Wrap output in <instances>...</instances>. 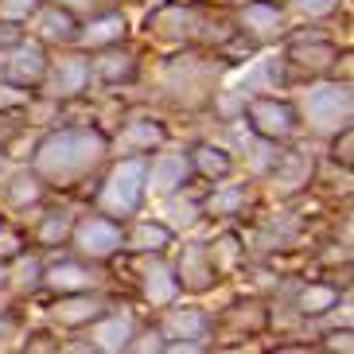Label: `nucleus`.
Returning <instances> with one entry per match:
<instances>
[{
	"label": "nucleus",
	"instance_id": "nucleus-30",
	"mask_svg": "<svg viewBox=\"0 0 354 354\" xmlns=\"http://www.w3.org/2000/svg\"><path fill=\"white\" fill-rule=\"evenodd\" d=\"M272 160H277V152H272V145H265V140H261V145L253 148V171H265V167H269Z\"/></svg>",
	"mask_w": 354,
	"mask_h": 354
},
{
	"label": "nucleus",
	"instance_id": "nucleus-23",
	"mask_svg": "<svg viewBox=\"0 0 354 354\" xmlns=\"http://www.w3.org/2000/svg\"><path fill=\"white\" fill-rule=\"evenodd\" d=\"M335 304V288H323V284H312V288H304V296H300V308L304 312H327Z\"/></svg>",
	"mask_w": 354,
	"mask_h": 354
},
{
	"label": "nucleus",
	"instance_id": "nucleus-29",
	"mask_svg": "<svg viewBox=\"0 0 354 354\" xmlns=\"http://www.w3.org/2000/svg\"><path fill=\"white\" fill-rule=\"evenodd\" d=\"M66 230H71V222H66V214H55V218H51L47 226L39 230V238H43V241H63V238H66Z\"/></svg>",
	"mask_w": 354,
	"mask_h": 354
},
{
	"label": "nucleus",
	"instance_id": "nucleus-11",
	"mask_svg": "<svg viewBox=\"0 0 354 354\" xmlns=\"http://www.w3.org/2000/svg\"><path fill=\"white\" fill-rule=\"evenodd\" d=\"M125 35V20L121 16H102V20H94L90 28H86L82 43L86 47H105V43H113Z\"/></svg>",
	"mask_w": 354,
	"mask_h": 354
},
{
	"label": "nucleus",
	"instance_id": "nucleus-25",
	"mask_svg": "<svg viewBox=\"0 0 354 354\" xmlns=\"http://www.w3.org/2000/svg\"><path fill=\"white\" fill-rule=\"evenodd\" d=\"M241 203H245V187H226L210 198V210H214V214H234Z\"/></svg>",
	"mask_w": 354,
	"mask_h": 354
},
{
	"label": "nucleus",
	"instance_id": "nucleus-8",
	"mask_svg": "<svg viewBox=\"0 0 354 354\" xmlns=\"http://www.w3.org/2000/svg\"><path fill=\"white\" fill-rule=\"evenodd\" d=\"M43 51L35 47V43H20L16 51H12V59H8V74L16 78V82H35L43 74Z\"/></svg>",
	"mask_w": 354,
	"mask_h": 354
},
{
	"label": "nucleus",
	"instance_id": "nucleus-27",
	"mask_svg": "<svg viewBox=\"0 0 354 354\" xmlns=\"http://www.w3.org/2000/svg\"><path fill=\"white\" fill-rule=\"evenodd\" d=\"M12 198H16V203H35V198H39V183H35L32 176H16L12 179Z\"/></svg>",
	"mask_w": 354,
	"mask_h": 354
},
{
	"label": "nucleus",
	"instance_id": "nucleus-24",
	"mask_svg": "<svg viewBox=\"0 0 354 354\" xmlns=\"http://www.w3.org/2000/svg\"><path fill=\"white\" fill-rule=\"evenodd\" d=\"M198 167H203V171H207V176H226L230 171V156L226 152H222V148H198Z\"/></svg>",
	"mask_w": 354,
	"mask_h": 354
},
{
	"label": "nucleus",
	"instance_id": "nucleus-13",
	"mask_svg": "<svg viewBox=\"0 0 354 354\" xmlns=\"http://www.w3.org/2000/svg\"><path fill=\"white\" fill-rule=\"evenodd\" d=\"M167 331L171 335H183L191 343H203L207 339V315L203 312H176L167 319Z\"/></svg>",
	"mask_w": 354,
	"mask_h": 354
},
{
	"label": "nucleus",
	"instance_id": "nucleus-20",
	"mask_svg": "<svg viewBox=\"0 0 354 354\" xmlns=\"http://www.w3.org/2000/svg\"><path fill=\"white\" fill-rule=\"evenodd\" d=\"M167 238H171V230H167L164 222H145V226L133 234V245L136 250H145V253H152V250H164Z\"/></svg>",
	"mask_w": 354,
	"mask_h": 354
},
{
	"label": "nucleus",
	"instance_id": "nucleus-9",
	"mask_svg": "<svg viewBox=\"0 0 354 354\" xmlns=\"http://www.w3.org/2000/svg\"><path fill=\"white\" fill-rule=\"evenodd\" d=\"M86 78H90V66H86L82 59H66V63H59V71L51 74V94L55 97L78 94L86 86Z\"/></svg>",
	"mask_w": 354,
	"mask_h": 354
},
{
	"label": "nucleus",
	"instance_id": "nucleus-26",
	"mask_svg": "<svg viewBox=\"0 0 354 354\" xmlns=\"http://www.w3.org/2000/svg\"><path fill=\"white\" fill-rule=\"evenodd\" d=\"M97 71H102L105 78H129V74H133V59H129V55H105L102 63H97Z\"/></svg>",
	"mask_w": 354,
	"mask_h": 354
},
{
	"label": "nucleus",
	"instance_id": "nucleus-14",
	"mask_svg": "<svg viewBox=\"0 0 354 354\" xmlns=\"http://www.w3.org/2000/svg\"><path fill=\"white\" fill-rule=\"evenodd\" d=\"M145 292H148V300H156V304L171 300V296H176V277H171V269L152 265V269L145 272Z\"/></svg>",
	"mask_w": 354,
	"mask_h": 354
},
{
	"label": "nucleus",
	"instance_id": "nucleus-37",
	"mask_svg": "<svg viewBox=\"0 0 354 354\" xmlns=\"http://www.w3.org/2000/svg\"><path fill=\"white\" fill-rule=\"evenodd\" d=\"M71 4H90V0H71Z\"/></svg>",
	"mask_w": 354,
	"mask_h": 354
},
{
	"label": "nucleus",
	"instance_id": "nucleus-16",
	"mask_svg": "<svg viewBox=\"0 0 354 354\" xmlns=\"http://www.w3.org/2000/svg\"><path fill=\"white\" fill-rule=\"evenodd\" d=\"M47 284L59 292H82V288H90V272L78 269V265H55L47 272Z\"/></svg>",
	"mask_w": 354,
	"mask_h": 354
},
{
	"label": "nucleus",
	"instance_id": "nucleus-34",
	"mask_svg": "<svg viewBox=\"0 0 354 354\" xmlns=\"http://www.w3.org/2000/svg\"><path fill=\"white\" fill-rule=\"evenodd\" d=\"M16 245H20V241L12 238V234H0V257H8V253H16Z\"/></svg>",
	"mask_w": 354,
	"mask_h": 354
},
{
	"label": "nucleus",
	"instance_id": "nucleus-19",
	"mask_svg": "<svg viewBox=\"0 0 354 354\" xmlns=\"http://www.w3.org/2000/svg\"><path fill=\"white\" fill-rule=\"evenodd\" d=\"M125 145L129 148H152V145H164V129L156 121H133L125 129Z\"/></svg>",
	"mask_w": 354,
	"mask_h": 354
},
{
	"label": "nucleus",
	"instance_id": "nucleus-5",
	"mask_svg": "<svg viewBox=\"0 0 354 354\" xmlns=\"http://www.w3.org/2000/svg\"><path fill=\"white\" fill-rule=\"evenodd\" d=\"M78 250L90 257H109L113 250H121V230L109 218H90L78 226Z\"/></svg>",
	"mask_w": 354,
	"mask_h": 354
},
{
	"label": "nucleus",
	"instance_id": "nucleus-28",
	"mask_svg": "<svg viewBox=\"0 0 354 354\" xmlns=\"http://www.w3.org/2000/svg\"><path fill=\"white\" fill-rule=\"evenodd\" d=\"M39 0H4L0 4V16H8V20H28V12H35Z\"/></svg>",
	"mask_w": 354,
	"mask_h": 354
},
{
	"label": "nucleus",
	"instance_id": "nucleus-7",
	"mask_svg": "<svg viewBox=\"0 0 354 354\" xmlns=\"http://www.w3.org/2000/svg\"><path fill=\"white\" fill-rule=\"evenodd\" d=\"M308 179H312V156H308V152H288V156L277 164V191H281V195L300 191Z\"/></svg>",
	"mask_w": 354,
	"mask_h": 354
},
{
	"label": "nucleus",
	"instance_id": "nucleus-15",
	"mask_svg": "<svg viewBox=\"0 0 354 354\" xmlns=\"http://www.w3.org/2000/svg\"><path fill=\"white\" fill-rule=\"evenodd\" d=\"M241 20H245V28H253L257 35H277L281 32V12L269 8V4H250V8L241 12Z\"/></svg>",
	"mask_w": 354,
	"mask_h": 354
},
{
	"label": "nucleus",
	"instance_id": "nucleus-12",
	"mask_svg": "<svg viewBox=\"0 0 354 354\" xmlns=\"http://www.w3.org/2000/svg\"><path fill=\"white\" fill-rule=\"evenodd\" d=\"M281 82V63L277 59H261L245 78H241V94H253V90H272Z\"/></svg>",
	"mask_w": 354,
	"mask_h": 354
},
{
	"label": "nucleus",
	"instance_id": "nucleus-6",
	"mask_svg": "<svg viewBox=\"0 0 354 354\" xmlns=\"http://www.w3.org/2000/svg\"><path fill=\"white\" fill-rule=\"evenodd\" d=\"M250 121H253V129H257L261 136H269V140L292 133V109L281 105V102H253L250 105Z\"/></svg>",
	"mask_w": 354,
	"mask_h": 354
},
{
	"label": "nucleus",
	"instance_id": "nucleus-3",
	"mask_svg": "<svg viewBox=\"0 0 354 354\" xmlns=\"http://www.w3.org/2000/svg\"><path fill=\"white\" fill-rule=\"evenodd\" d=\"M145 171L148 167L140 160L117 164L109 183H105V191H102V210H109V214H129V210H136V203L145 195Z\"/></svg>",
	"mask_w": 354,
	"mask_h": 354
},
{
	"label": "nucleus",
	"instance_id": "nucleus-36",
	"mask_svg": "<svg viewBox=\"0 0 354 354\" xmlns=\"http://www.w3.org/2000/svg\"><path fill=\"white\" fill-rule=\"evenodd\" d=\"M4 277H8V272H4V265H0V284H4Z\"/></svg>",
	"mask_w": 354,
	"mask_h": 354
},
{
	"label": "nucleus",
	"instance_id": "nucleus-10",
	"mask_svg": "<svg viewBox=\"0 0 354 354\" xmlns=\"http://www.w3.org/2000/svg\"><path fill=\"white\" fill-rule=\"evenodd\" d=\"M94 339L102 351H125L129 339H133V319L129 315H113V319H105L94 331Z\"/></svg>",
	"mask_w": 354,
	"mask_h": 354
},
{
	"label": "nucleus",
	"instance_id": "nucleus-4",
	"mask_svg": "<svg viewBox=\"0 0 354 354\" xmlns=\"http://www.w3.org/2000/svg\"><path fill=\"white\" fill-rule=\"evenodd\" d=\"M191 164L187 156H179V152H164V156L152 160V171H145V187L152 195H167V191H176L183 179H187Z\"/></svg>",
	"mask_w": 354,
	"mask_h": 354
},
{
	"label": "nucleus",
	"instance_id": "nucleus-31",
	"mask_svg": "<svg viewBox=\"0 0 354 354\" xmlns=\"http://www.w3.org/2000/svg\"><path fill=\"white\" fill-rule=\"evenodd\" d=\"M339 0H300V8H304V16H327V12L335 8Z\"/></svg>",
	"mask_w": 354,
	"mask_h": 354
},
{
	"label": "nucleus",
	"instance_id": "nucleus-1",
	"mask_svg": "<svg viewBox=\"0 0 354 354\" xmlns=\"http://www.w3.org/2000/svg\"><path fill=\"white\" fill-rule=\"evenodd\" d=\"M102 152H105V140L97 133H55L43 140L35 164L51 179H74L82 176L86 167H94L102 160Z\"/></svg>",
	"mask_w": 354,
	"mask_h": 354
},
{
	"label": "nucleus",
	"instance_id": "nucleus-18",
	"mask_svg": "<svg viewBox=\"0 0 354 354\" xmlns=\"http://www.w3.org/2000/svg\"><path fill=\"white\" fill-rule=\"evenodd\" d=\"M97 315V304L86 300V296H74V300H63L59 308H55V319L66 323V327H74V323H86Z\"/></svg>",
	"mask_w": 354,
	"mask_h": 354
},
{
	"label": "nucleus",
	"instance_id": "nucleus-35",
	"mask_svg": "<svg viewBox=\"0 0 354 354\" xmlns=\"http://www.w3.org/2000/svg\"><path fill=\"white\" fill-rule=\"evenodd\" d=\"M331 346H343V351H351V335H346V331H343V335H335V343H331Z\"/></svg>",
	"mask_w": 354,
	"mask_h": 354
},
{
	"label": "nucleus",
	"instance_id": "nucleus-21",
	"mask_svg": "<svg viewBox=\"0 0 354 354\" xmlns=\"http://www.w3.org/2000/svg\"><path fill=\"white\" fill-rule=\"evenodd\" d=\"M39 32H43V39H71L74 20L66 16V12H43L39 16Z\"/></svg>",
	"mask_w": 354,
	"mask_h": 354
},
{
	"label": "nucleus",
	"instance_id": "nucleus-33",
	"mask_svg": "<svg viewBox=\"0 0 354 354\" xmlns=\"http://www.w3.org/2000/svg\"><path fill=\"white\" fill-rule=\"evenodd\" d=\"M35 272H39V265H35V261H24L20 265V284H35Z\"/></svg>",
	"mask_w": 354,
	"mask_h": 354
},
{
	"label": "nucleus",
	"instance_id": "nucleus-2",
	"mask_svg": "<svg viewBox=\"0 0 354 354\" xmlns=\"http://www.w3.org/2000/svg\"><path fill=\"white\" fill-rule=\"evenodd\" d=\"M304 117L315 133H339L351 125V90L343 82H319L304 94Z\"/></svg>",
	"mask_w": 354,
	"mask_h": 354
},
{
	"label": "nucleus",
	"instance_id": "nucleus-32",
	"mask_svg": "<svg viewBox=\"0 0 354 354\" xmlns=\"http://www.w3.org/2000/svg\"><path fill=\"white\" fill-rule=\"evenodd\" d=\"M24 102V90H12V86H0V109H12V105Z\"/></svg>",
	"mask_w": 354,
	"mask_h": 354
},
{
	"label": "nucleus",
	"instance_id": "nucleus-22",
	"mask_svg": "<svg viewBox=\"0 0 354 354\" xmlns=\"http://www.w3.org/2000/svg\"><path fill=\"white\" fill-rule=\"evenodd\" d=\"M164 226L171 230H183V226H195V203H187V198H171V203H164Z\"/></svg>",
	"mask_w": 354,
	"mask_h": 354
},
{
	"label": "nucleus",
	"instance_id": "nucleus-17",
	"mask_svg": "<svg viewBox=\"0 0 354 354\" xmlns=\"http://www.w3.org/2000/svg\"><path fill=\"white\" fill-rule=\"evenodd\" d=\"M179 272L187 277L191 288H207L210 277H214V269L207 265V257H203V250H187L183 253V265H179Z\"/></svg>",
	"mask_w": 354,
	"mask_h": 354
}]
</instances>
